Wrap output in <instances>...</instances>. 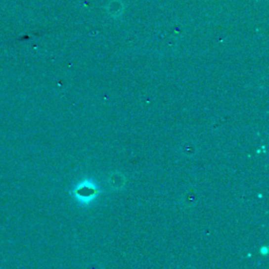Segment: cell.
I'll use <instances>...</instances> for the list:
<instances>
[{
    "instance_id": "6da1fadb",
    "label": "cell",
    "mask_w": 269,
    "mask_h": 269,
    "mask_svg": "<svg viewBox=\"0 0 269 269\" xmlns=\"http://www.w3.org/2000/svg\"><path fill=\"white\" fill-rule=\"evenodd\" d=\"M76 198L80 200L84 203H89L92 199L97 196V187L95 186L94 183H90L86 181L84 183H81L79 186L76 188Z\"/></svg>"
},
{
    "instance_id": "7a4b0ae2",
    "label": "cell",
    "mask_w": 269,
    "mask_h": 269,
    "mask_svg": "<svg viewBox=\"0 0 269 269\" xmlns=\"http://www.w3.org/2000/svg\"><path fill=\"white\" fill-rule=\"evenodd\" d=\"M108 183L111 184V186L114 188H121L124 184V180L120 175H115L109 179Z\"/></svg>"
}]
</instances>
